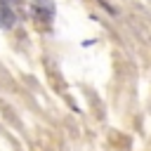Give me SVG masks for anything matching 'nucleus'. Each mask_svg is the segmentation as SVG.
<instances>
[{
	"label": "nucleus",
	"instance_id": "f257e3e1",
	"mask_svg": "<svg viewBox=\"0 0 151 151\" xmlns=\"http://www.w3.org/2000/svg\"><path fill=\"white\" fill-rule=\"evenodd\" d=\"M52 17H54V5L50 0H35L33 2V19L35 21L47 24V21H52Z\"/></svg>",
	"mask_w": 151,
	"mask_h": 151
},
{
	"label": "nucleus",
	"instance_id": "f03ea898",
	"mask_svg": "<svg viewBox=\"0 0 151 151\" xmlns=\"http://www.w3.org/2000/svg\"><path fill=\"white\" fill-rule=\"evenodd\" d=\"M14 12H12V7H7V5H0V26L2 28H12L14 26Z\"/></svg>",
	"mask_w": 151,
	"mask_h": 151
},
{
	"label": "nucleus",
	"instance_id": "7ed1b4c3",
	"mask_svg": "<svg viewBox=\"0 0 151 151\" xmlns=\"http://www.w3.org/2000/svg\"><path fill=\"white\" fill-rule=\"evenodd\" d=\"M2 5H7V7L9 5H21V0H2Z\"/></svg>",
	"mask_w": 151,
	"mask_h": 151
}]
</instances>
